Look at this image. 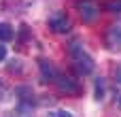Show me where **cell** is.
<instances>
[{"label":"cell","mask_w":121,"mask_h":117,"mask_svg":"<svg viewBox=\"0 0 121 117\" xmlns=\"http://www.w3.org/2000/svg\"><path fill=\"white\" fill-rule=\"evenodd\" d=\"M68 51H70V58H72V64L77 66V70L81 72V75H89V72H94V58L81 47V43L79 40H72L70 45H68Z\"/></svg>","instance_id":"6da1fadb"},{"label":"cell","mask_w":121,"mask_h":117,"mask_svg":"<svg viewBox=\"0 0 121 117\" xmlns=\"http://www.w3.org/2000/svg\"><path fill=\"white\" fill-rule=\"evenodd\" d=\"M102 94H104V85H102V79H98V83H96V98L100 100Z\"/></svg>","instance_id":"9c48e42d"},{"label":"cell","mask_w":121,"mask_h":117,"mask_svg":"<svg viewBox=\"0 0 121 117\" xmlns=\"http://www.w3.org/2000/svg\"><path fill=\"white\" fill-rule=\"evenodd\" d=\"M49 28L55 32V34H66V32H70V19L62 13V11H57V13H53L51 17H49Z\"/></svg>","instance_id":"3957f363"},{"label":"cell","mask_w":121,"mask_h":117,"mask_svg":"<svg viewBox=\"0 0 121 117\" xmlns=\"http://www.w3.org/2000/svg\"><path fill=\"white\" fill-rule=\"evenodd\" d=\"M106 9H108L111 13H121V0H111V2L106 4Z\"/></svg>","instance_id":"ba28073f"},{"label":"cell","mask_w":121,"mask_h":117,"mask_svg":"<svg viewBox=\"0 0 121 117\" xmlns=\"http://www.w3.org/2000/svg\"><path fill=\"white\" fill-rule=\"evenodd\" d=\"M15 36V32H13V26L11 23H0V43H6V40H11Z\"/></svg>","instance_id":"52a82bcc"},{"label":"cell","mask_w":121,"mask_h":117,"mask_svg":"<svg viewBox=\"0 0 121 117\" xmlns=\"http://www.w3.org/2000/svg\"><path fill=\"white\" fill-rule=\"evenodd\" d=\"M104 40H106V47H108L111 51H119L121 49V23H113V26L106 30Z\"/></svg>","instance_id":"5b68a950"},{"label":"cell","mask_w":121,"mask_h":117,"mask_svg":"<svg viewBox=\"0 0 121 117\" xmlns=\"http://www.w3.org/2000/svg\"><path fill=\"white\" fill-rule=\"evenodd\" d=\"M4 58H6V47H4V45H0V62H2Z\"/></svg>","instance_id":"30bf717a"},{"label":"cell","mask_w":121,"mask_h":117,"mask_svg":"<svg viewBox=\"0 0 121 117\" xmlns=\"http://www.w3.org/2000/svg\"><path fill=\"white\" fill-rule=\"evenodd\" d=\"M38 66H40L43 79H45V81H53V83H55V79H57L60 75H57V70L53 68V64H51V62H47V60H40V62H38Z\"/></svg>","instance_id":"8992f818"},{"label":"cell","mask_w":121,"mask_h":117,"mask_svg":"<svg viewBox=\"0 0 121 117\" xmlns=\"http://www.w3.org/2000/svg\"><path fill=\"white\" fill-rule=\"evenodd\" d=\"M55 85H57V90H60L62 94H66V96H77V94L81 92L79 81H74L72 77H64V75H60V77L55 79Z\"/></svg>","instance_id":"277c9868"},{"label":"cell","mask_w":121,"mask_h":117,"mask_svg":"<svg viewBox=\"0 0 121 117\" xmlns=\"http://www.w3.org/2000/svg\"><path fill=\"white\" fill-rule=\"evenodd\" d=\"M77 11H79V15H81V19L85 23L96 21L98 15H100V6L94 0H77Z\"/></svg>","instance_id":"7a4b0ae2"},{"label":"cell","mask_w":121,"mask_h":117,"mask_svg":"<svg viewBox=\"0 0 121 117\" xmlns=\"http://www.w3.org/2000/svg\"><path fill=\"white\" fill-rule=\"evenodd\" d=\"M117 107H119V111H121V94L117 96Z\"/></svg>","instance_id":"8fae6325"}]
</instances>
